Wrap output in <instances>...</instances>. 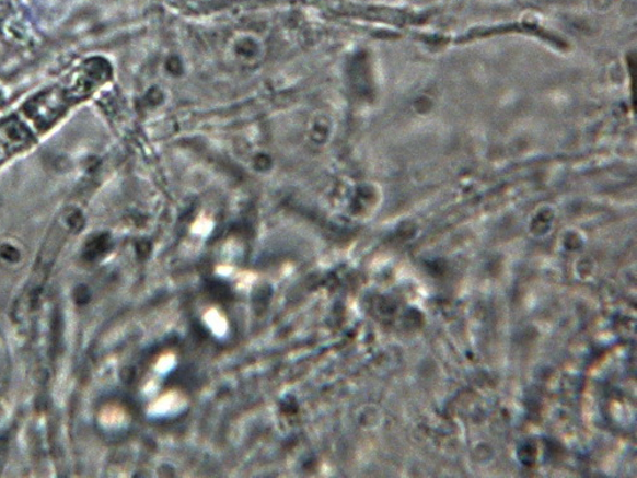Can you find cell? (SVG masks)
I'll return each mask as SVG.
<instances>
[{"instance_id":"cell-1","label":"cell","mask_w":637,"mask_h":478,"mask_svg":"<svg viewBox=\"0 0 637 478\" xmlns=\"http://www.w3.org/2000/svg\"><path fill=\"white\" fill-rule=\"evenodd\" d=\"M99 68L95 61L80 66L66 79L37 92L20 109L0 119V167L33 148L38 138L92 94Z\"/></svg>"},{"instance_id":"cell-2","label":"cell","mask_w":637,"mask_h":478,"mask_svg":"<svg viewBox=\"0 0 637 478\" xmlns=\"http://www.w3.org/2000/svg\"><path fill=\"white\" fill-rule=\"evenodd\" d=\"M183 398L177 396V393H169L158 400L154 406V412L160 415H167L176 410H181Z\"/></svg>"},{"instance_id":"cell-3","label":"cell","mask_w":637,"mask_h":478,"mask_svg":"<svg viewBox=\"0 0 637 478\" xmlns=\"http://www.w3.org/2000/svg\"><path fill=\"white\" fill-rule=\"evenodd\" d=\"M206 322L217 336H223L228 330L227 319L217 311H209L206 314Z\"/></svg>"}]
</instances>
